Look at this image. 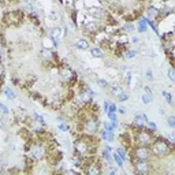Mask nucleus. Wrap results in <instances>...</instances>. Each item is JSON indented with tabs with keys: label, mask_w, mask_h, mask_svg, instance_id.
Returning <instances> with one entry per match:
<instances>
[{
	"label": "nucleus",
	"mask_w": 175,
	"mask_h": 175,
	"mask_svg": "<svg viewBox=\"0 0 175 175\" xmlns=\"http://www.w3.org/2000/svg\"><path fill=\"white\" fill-rule=\"evenodd\" d=\"M171 144L173 142L167 141V140L159 138V140H156V141L152 142V145H153L152 150L157 156H166V155H168V153L171 152V149H173L171 148Z\"/></svg>",
	"instance_id": "1"
},
{
	"label": "nucleus",
	"mask_w": 175,
	"mask_h": 175,
	"mask_svg": "<svg viewBox=\"0 0 175 175\" xmlns=\"http://www.w3.org/2000/svg\"><path fill=\"white\" fill-rule=\"evenodd\" d=\"M74 150L80 157L82 156H89L92 152H93V148H90V142H88L86 140H77L74 142Z\"/></svg>",
	"instance_id": "2"
},
{
	"label": "nucleus",
	"mask_w": 175,
	"mask_h": 175,
	"mask_svg": "<svg viewBox=\"0 0 175 175\" xmlns=\"http://www.w3.org/2000/svg\"><path fill=\"white\" fill-rule=\"evenodd\" d=\"M136 141L140 146H149L153 142V136L150 133V130H144L141 129L136 136Z\"/></svg>",
	"instance_id": "3"
},
{
	"label": "nucleus",
	"mask_w": 175,
	"mask_h": 175,
	"mask_svg": "<svg viewBox=\"0 0 175 175\" xmlns=\"http://www.w3.org/2000/svg\"><path fill=\"white\" fill-rule=\"evenodd\" d=\"M30 156L33 157L34 160H43L44 156H45V148L41 142H34L30 146Z\"/></svg>",
	"instance_id": "4"
},
{
	"label": "nucleus",
	"mask_w": 175,
	"mask_h": 175,
	"mask_svg": "<svg viewBox=\"0 0 175 175\" xmlns=\"http://www.w3.org/2000/svg\"><path fill=\"white\" fill-rule=\"evenodd\" d=\"M134 167H136V171L138 174H148V173H150V164L148 163V160L137 159Z\"/></svg>",
	"instance_id": "5"
},
{
	"label": "nucleus",
	"mask_w": 175,
	"mask_h": 175,
	"mask_svg": "<svg viewBox=\"0 0 175 175\" xmlns=\"http://www.w3.org/2000/svg\"><path fill=\"white\" fill-rule=\"evenodd\" d=\"M134 155L140 160H148L150 157V149H148V146H138L134 150Z\"/></svg>",
	"instance_id": "6"
},
{
	"label": "nucleus",
	"mask_w": 175,
	"mask_h": 175,
	"mask_svg": "<svg viewBox=\"0 0 175 175\" xmlns=\"http://www.w3.org/2000/svg\"><path fill=\"white\" fill-rule=\"evenodd\" d=\"M88 15H90V16H93L94 19H103L104 18V15H105V12H104V10L100 8V7H92V8H89L88 10Z\"/></svg>",
	"instance_id": "7"
},
{
	"label": "nucleus",
	"mask_w": 175,
	"mask_h": 175,
	"mask_svg": "<svg viewBox=\"0 0 175 175\" xmlns=\"http://www.w3.org/2000/svg\"><path fill=\"white\" fill-rule=\"evenodd\" d=\"M99 126H100V123H99L97 119H89L85 123V130H86V133H96L99 130Z\"/></svg>",
	"instance_id": "8"
},
{
	"label": "nucleus",
	"mask_w": 175,
	"mask_h": 175,
	"mask_svg": "<svg viewBox=\"0 0 175 175\" xmlns=\"http://www.w3.org/2000/svg\"><path fill=\"white\" fill-rule=\"evenodd\" d=\"M59 77H60V80L63 82H68V81H71L74 78V73L68 67H63L60 70V73H59Z\"/></svg>",
	"instance_id": "9"
},
{
	"label": "nucleus",
	"mask_w": 175,
	"mask_h": 175,
	"mask_svg": "<svg viewBox=\"0 0 175 175\" xmlns=\"http://www.w3.org/2000/svg\"><path fill=\"white\" fill-rule=\"evenodd\" d=\"M90 100H92V97L88 94V92H85V90L80 92L78 96H77V101L80 103V104H89Z\"/></svg>",
	"instance_id": "10"
},
{
	"label": "nucleus",
	"mask_w": 175,
	"mask_h": 175,
	"mask_svg": "<svg viewBox=\"0 0 175 175\" xmlns=\"http://www.w3.org/2000/svg\"><path fill=\"white\" fill-rule=\"evenodd\" d=\"M157 16H159V8H157V7L152 6V7H149V8L146 10V18H148L149 21L156 19Z\"/></svg>",
	"instance_id": "11"
},
{
	"label": "nucleus",
	"mask_w": 175,
	"mask_h": 175,
	"mask_svg": "<svg viewBox=\"0 0 175 175\" xmlns=\"http://www.w3.org/2000/svg\"><path fill=\"white\" fill-rule=\"evenodd\" d=\"M51 37H53L55 40H60L63 37V27L60 26H55L51 29Z\"/></svg>",
	"instance_id": "12"
},
{
	"label": "nucleus",
	"mask_w": 175,
	"mask_h": 175,
	"mask_svg": "<svg viewBox=\"0 0 175 175\" xmlns=\"http://www.w3.org/2000/svg\"><path fill=\"white\" fill-rule=\"evenodd\" d=\"M75 47L81 51H86V49H89V41L85 39H78L75 41Z\"/></svg>",
	"instance_id": "13"
},
{
	"label": "nucleus",
	"mask_w": 175,
	"mask_h": 175,
	"mask_svg": "<svg viewBox=\"0 0 175 175\" xmlns=\"http://www.w3.org/2000/svg\"><path fill=\"white\" fill-rule=\"evenodd\" d=\"M146 30H148V18H141L138 22V32L140 33H146Z\"/></svg>",
	"instance_id": "14"
},
{
	"label": "nucleus",
	"mask_w": 175,
	"mask_h": 175,
	"mask_svg": "<svg viewBox=\"0 0 175 175\" xmlns=\"http://www.w3.org/2000/svg\"><path fill=\"white\" fill-rule=\"evenodd\" d=\"M101 137L107 142H112V141H114V138H115V137H114V131H108V130H104V129L101 130Z\"/></svg>",
	"instance_id": "15"
},
{
	"label": "nucleus",
	"mask_w": 175,
	"mask_h": 175,
	"mask_svg": "<svg viewBox=\"0 0 175 175\" xmlns=\"http://www.w3.org/2000/svg\"><path fill=\"white\" fill-rule=\"evenodd\" d=\"M53 52L51 49H47V48H44L43 51H41V58H43L44 60H52L53 59Z\"/></svg>",
	"instance_id": "16"
},
{
	"label": "nucleus",
	"mask_w": 175,
	"mask_h": 175,
	"mask_svg": "<svg viewBox=\"0 0 175 175\" xmlns=\"http://www.w3.org/2000/svg\"><path fill=\"white\" fill-rule=\"evenodd\" d=\"M90 55L93 58H96V59H97V58H99V59H101V58L104 56V52H103L101 48L94 47V48H92V49H90Z\"/></svg>",
	"instance_id": "17"
},
{
	"label": "nucleus",
	"mask_w": 175,
	"mask_h": 175,
	"mask_svg": "<svg viewBox=\"0 0 175 175\" xmlns=\"http://www.w3.org/2000/svg\"><path fill=\"white\" fill-rule=\"evenodd\" d=\"M4 94H6L7 100H10V101H12V100H15V99H16L15 92H14L11 88H6L4 89Z\"/></svg>",
	"instance_id": "18"
},
{
	"label": "nucleus",
	"mask_w": 175,
	"mask_h": 175,
	"mask_svg": "<svg viewBox=\"0 0 175 175\" xmlns=\"http://www.w3.org/2000/svg\"><path fill=\"white\" fill-rule=\"evenodd\" d=\"M6 18L8 19L10 22H11V21H14L15 23H18V22H19V12H16V11H11V12L7 14Z\"/></svg>",
	"instance_id": "19"
},
{
	"label": "nucleus",
	"mask_w": 175,
	"mask_h": 175,
	"mask_svg": "<svg viewBox=\"0 0 175 175\" xmlns=\"http://www.w3.org/2000/svg\"><path fill=\"white\" fill-rule=\"evenodd\" d=\"M111 88V93L112 94H115V96H118L119 93H122L123 92V88H122V85H112V86H109Z\"/></svg>",
	"instance_id": "20"
},
{
	"label": "nucleus",
	"mask_w": 175,
	"mask_h": 175,
	"mask_svg": "<svg viewBox=\"0 0 175 175\" xmlns=\"http://www.w3.org/2000/svg\"><path fill=\"white\" fill-rule=\"evenodd\" d=\"M162 96L164 97V100H166L167 103H168L170 105H174V101H173V96H171L170 92H167V90H163L162 92Z\"/></svg>",
	"instance_id": "21"
},
{
	"label": "nucleus",
	"mask_w": 175,
	"mask_h": 175,
	"mask_svg": "<svg viewBox=\"0 0 175 175\" xmlns=\"http://www.w3.org/2000/svg\"><path fill=\"white\" fill-rule=\"evenodd\" d=\"M153 100V94H148V93H142L141 94V101L142 104H149Z\"/></svg>",
	"instance_id": "22"
},
{
	"label": "nucleus",
	"mask_w": 175,
	"mask_h": 175,
	"mask_svg": "<svg viewBox=\"0 0 175 175\" xmlns=\"http://www.w3.org/2000/svg\"><path fill=\"white\" fill-rule=\"evenodd\" d=\"M82 160H81V157L80 156H74V157H71V166L73 167H82Z\"/></svg>",
	"instance_id": "23"
},
{
	"label": "nucleus",
	"mask_w": 175,
	"mask_h": 175,
	"mask_svg": "<svg viewBox=\"0 0 175 175\" xmlns=\"http://www.w3.org/2000/svg\"><path fill=\"white\" fill-rule=\"evenodd\" d=\"M32 118H33V121H36V122H39V123H41V125L45 126V121H44V116H41L40 114H37V112H33V114H32Z\"/></svg>",
	"instance_id": "24"
},
{
	"label": "nucleus",
	"mask_w": 175,
	"mask_h": 175,
	"mask_svg": "<svg viewBox=\"0 0 175 175\" xmlns=\"http://www.w3.org/2000/svg\"><path fill=\"white\" fill-rule=\"evenodd\" d=\"M86 173L90 174V175H93V174H100L101 170L99 168V166H96V164H92L90 168H86Z\"/></svg>",
	"instance_id": "25"
},
{
	"label": "nucleus",
	"mask_w": 175,
	"mask_h": 175,
	"mask_svg": "<svg viewBox=\"0 0 175 175\" xmlns=\"http://www.w3.org/2000/svg\"><path fill=\"white\" fill-rule=\"evenodd\" d=\"M114 162L116 163V166H118V167H123V163H125V160H123L122 157L115 152V153H114Z\"/></svg>",
	"instance_id": "26"
},
{
	"label": "nucleus",
	"mask_w": 175,
	"mask_h": 175,
	"mask_svg": "<svg viewBox=\"0 0 175 175\" xmlns=\"http://www.w3.org/2000/svg\"><path fill=\"white\" fill-rule=\"evenodd\" d=\"M137 55V49H127L125 52V58L126 59H133V58H136Z\"/></svg>",
	"instance_id": "27"
},
{
	"label": "nucleus",
	"mask_w": 175,
	"mask_h": 175,
	"mask_svg": "<svg viewBox=\"0 0 175 175\" xmlns=\"http://www.w3.org/2000/svg\"><path fill=\"white\" fill-rule=\"evenodd\" d=\"M116 97H118V101H121V103H123V101H127V100H129V94L126 93L125 90H123L122 93H119L118 96H116Z\"/></svg>",
	"instance_id": "28"
},
{
	"label": "nucleus",
	"mask_w": 175,
	"mask_h": 175,
	"mask_svg": "<svg viewBox=\"0 0 175 175\" xmlns=\"http://www.w3.org/2000/svg\"><path fill=\"white\" fill-rule=\"evenodd\" d=\"M123 29H125V32L126 33H133V32H134V30H136V26L134 25H133V23H126V25L125 26H123Z\"/></svg>",
	"instance_id": "29"
},
{
	"label": "nucleus",
	"mask_w": 175,
	"mask_h": 175,
	"mask_svg": "<svg viewBox=\"0 0 175 175\" xmlns=\"http://www.w3.org/2000/svg\"><path fill=\"white\" fill-rule=\"evenodd\" d=\"M96 82H97V85H100V86H101L103 89H107V88H109V84H108V82L105 81V80H103V78H99V80L96 81Z\"/></svg>",
	"instance_id": "30"
},
{
	"label": "nucleus",
	"mask_w": 175,
	"mask_h": 175,
	"mask_svg": "<svg viewBox=\"0 0 175 175\" xmlns=\"http://www.w3.org/2000/svg\"><path fill=\"white\" fill-rule=\"evenodd\" d=\"M115 152L118 153V155L121 156L123 160H126V159H127V157H126V152H125V149H123L122 146H119V148H116V150H115Z\"/></svg>",
	"instance_id": "31"
},
{
	"label": "nucleus",
	"mask_w": 175,
	"mask_h": 175,
	"mask_svg": "<svg viewBox=\"0 0 175 175\" xmlns=\"http://www.w3.org/2000/svg\"><path fill=\"white\" fill-rule=\"evenodd\" d=\"M119 44H127L129 43V37L126 36V33H123V34H121V36H119Z\"/></svg>",
	"instance_id": "32"
},
{
	"label": "nucleus",
	"mask_w": 175,
	"mask_h": 175,
	"mask_svg": "<svg viewBox=\"0 0 175 175\" xmlns=\"http://www.w3.org/2000/svg\"><path fill=\"white\" fill-rule=\"evenodd\" d=\"M0 112H2V115H8L10 114V109L7 108L3 103H0Z\"/></svg>",
	"instance_id": "33"
},
{
	"label": "nucleus",
	"mask_w": 175,
	"mask_h": 175,
	"mask_svg": "<svg viewBox=\"0 0 175 175\" xmlns=\"http://www.w3.org/2000/svg\"><path fill=\"white\" fill-rule=\"evenodd\" d=\"M103 126H104V130H108V131H114L115 130V127L112 126V123H109V122H104Z\"/></svg>",
	"instance_id": "34"
},
{
	"label": "nucleus",
	"mask_w": 175,
	"mask_h": 175,
	"mask_svg": "<svg viewBox=\"0 0 175 175\" xmlns=\"http://www.w3.org/2000/svg\"><path fill=\"white\" fill-rule=\"evenodd\" d=\"M145 77H146V80H148V81H153V71L150 70V68H146Z\"/></svg>",
	"instance_id": "35"
},
{
	"label": "nucleus",
	"mask_w": 175,
	"mask_h": 175,
	"mask_svg": "<svg viewBox=\"0 0 175 175\" xmlns=\"http://www.w3.org/2000/svg\"><path fill=\"white\" fill-rule=\"evenodd\" d=\"M167 125H168L171 129L175 127V118H174V116H170V118L167 119Z\"/></svg>",
	"instance_id": "36"
},
{
	"label": "nucleus",
	"mask_w": 175,
	"mask_h": 175,
	"mask_svg": "<svg viewBox=\"0 0 175 175\" xmlns=\"http://www.w3.org/2000/svg\"><path fill=\"white\" fill-rule=\"evenodd\" d=\"M146 125H148V127H149L150 131H152V130L155 131V130L157 129V126H156V123H155V122H150V121H148V122H146Z\"/></svg>",
	"instance_id": "37"
},
{
	"label": "nucleus",
	"mask_w": 175,
	"mask_h": 175,
	"mask_svg": "<svg viewBox=\"0 0 175 175\" xmlns=\"http://www.w3.org/2000/svg\"><path fill=\"white\" fill-rule=\"evenodd\" d=\"M116 108H118V107H116L114 103L109 101V104H108V111H107V112H116Z\"/></svg>",
	"instance_id": "38"
},
{
	"label": "nucleus",
	"mask_w": 175,
	"mask_h": 175,
	"mask_svg": "<svg viewBox=\"0 0 175 175\" xmlns=\"http://www.w3.org/2000/svg\"><path fill=\"white\" fill-rule=\"evenodd\" d=\"M85 7V3L84 2H77L75 3V8H77V11H82V8Z\"/></svg>",
	"instance_id": "39"
},
{
	"label": "nucleus",
	"mask_w": 175,
	"mask_h": 175,
	"mask_svg": "<svg viewBox=\"0 0 175 175\" xmlns=\"http://www.w3.org/2000/svg\"><path fill=\"white\" fill-rule=\"evenodd\" d=\"M168 78H170L171 82L175 81V74H174V70H173V68H168Z\"/></svg>",
	"instance_id": "40"
},
{
	"label": "nucleus",
	"mask_w": 175,
	"mask_h": 175,
	"mask_svg": "<svg viewBox=\"0 0 175 175\" xmlns=\"http://www.w3.org/2000/svg\"><path fill=\"white\" fill-rule=\"evenodd\" d=\"M59 129L62 130V131H67V125H66V123H64V122H59Z\"/></svg>",
	"instance_id": "41"
},
{
	"label": "nucleus",
	"mask_w": 175,
	"mask_h": 175,
	"mask_svg": "<svg viewBox=\"0 0 175 175\" xmlns=\"http://www.w3.org/2000/svg\"><path fill=\"white\" fill-rule=\"evenodd\" d=\"M144 93H148V94H153V92L150 90V88H149V86H145V88H144Z\"/></svg>",
	"instance_id": "42"
},
{
	"label": "nucleus",
	"mask_w": 175,
	"mask_h": 175,
	"mask_svg": "<svg viewBox=\"0 0 175 175\" xmlns=\"http://www.w3.org/2000/svg\"><path fill=\"white\" fill-rule=\"evenodd\" d=\"M116 111H118L119 112V114H126V108L125 107H119V108H116Z\"/></svg>",
	"instance_id": "43"
},
{
	"label": "nucleus",
	"mask_w": 175,
	"mask_h": 175,
	"mask_svg": "<svg viewBox=\"0 0 175 175\" xmlns=\"http://www.w3.org/2000/svg\"><path fill=\"white\" fill-rule=\"evenodd\" d=\"M63 4L66 6V7L71 6V4H73V0H63Z\"/></svg>",
	"instance_id": "44"
},
{
	"label": "nucleus",
	"mask_w": 175,
	"mask_h": 175,
	"mask_svg": "<svg viewBox=\"0 0 175 175\" xmlns=\"http://www.w3.org/2000/svg\"><path fill=\"white\" fill-rule=\"evenodd\" d=\"M4 129V119L2 118V115H0V130Z\"/></svg>",
	"instance_id": "45"
},
{
	"label": "nucleus",
	"mask_w": 175,
	"mask_h": 175,
	"mask_svg": "<svg viewBox=\"0 0 175 175\" xmlns=\"http://www.w3.org/2000/svg\"><path fill=\"white\" fill-rule=\"evenodd\" d=\"M104 150H107V152H112V146L111 145H105Z\"/></svg>",
	"instance_id": "46"
},
{
	"label": "nucleus",
	"mask_w": 175,
	"mask_h": 175,
	"mask_svg": "<svg viewBox=\"0 0 175 175\" xmlns=\"http://www.w3.org/2000/svg\"><path fill=\"white\" fill-rule=\"evenodd\" d=\"M130 41H131V43H136V44H137V43H138L140 40L137 39V37H131V39H130Z\"/></svg>",
	"instance_id": "47"
},
{
	"label": "nucleus",
	"mask_w": 175,
	"mask_h": 175,
	"mask_svg": "<svg viewBox=\"0 0 175 175\" xmlns=\"http://www.w3.org/2000/svg\"><path fill=\"white\" fill-rule=\"evenodd\" d=\"M159 109H160V111H159L160 115H164V114H166V109H164V108H159Z\"/></svg>",
	"instance_id": "48"
},
{
	"label": "nucleus",
	"mask_w": 175,
	"mask_h": 175,
	"mask_svg": "<svg viewBox=\"0 0 175 175\" xmlns=\"http://www.w3.org/2000/svg\"><path fill=\"white\" fill-rule=\"evenodd\" d=\"M0 159H2V152H0Z\"/></svg>",
	"instance_id": "49"
},
{
	"label": "nucleus",
	"mask_w": 175,
	"mask_h": 175,
	"mask_svg": "<svg viewBox=\"0 0 175 175\" xmlns=\"http://www.w3.org/2000/svg\"><path fill=\"white\" fill-rule=\"evenodd\" d=\"M53 2H55V0H53Z\"/></svg>",
	"instance_id": "50"
}]
</instances>
